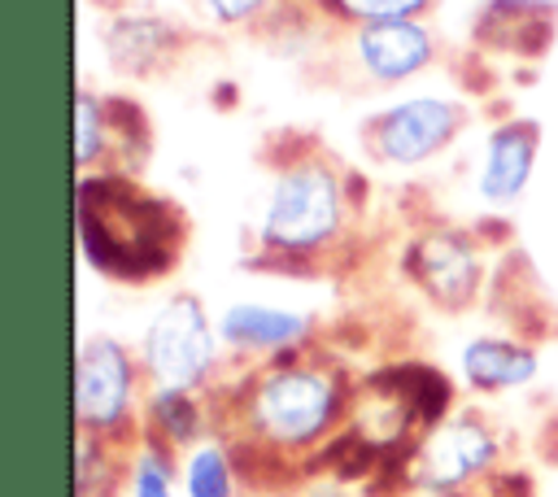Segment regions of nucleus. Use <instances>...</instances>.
Masks as SVG:
<instances>
[{
  "label": "nucleus",
  "mask_w": 558,
  "mask_h": 497,
  "mask_svg": "<svg viewBox=\"0 0 558 497\" xmlns=\"http://www.w3.org/2000/svg\"><path fill=\"white\" fill-rule=\"evenodd\" d=\"M362 192V174L344 170L323 148H301L275 161L253 222L248 270L314 279L349 248L357 214L366 205Z\"/></svg>",
  "instance_id": "obj_1"
},
{
  "label": "nucleus",
  "mask_w": 558,
  "mask_h": 497,
  "mask_svg": "<svg viewBox=\"0 0 558 497\" xmlns=\"http://www.w3.org/2000/svg\"><path fill=\"white\" fill-rule=\"evenodd\" d=\"M353 375L323 353H292L253 366L235 379L227 414L235 423V453L270 466H296L344 432Z\"/></svg>",
  "instance_id": "obj_2"
},
{
  "label": "nucleus",
  "mask_w": 558,
  "mask_h": 497,
  "mask_svg": "<svg viewBox=\"0 0 558 497\" xmlns=\"http://www.w3.org/2000/svg\"><path fill=\"white\" fill-rule=\"evenodd\" d=\"M74 222L83 262L113 283L166 279L187 244L183 209L122 170L78 174Z\"/></svg>",
  "instance_id": "obj_3"
},
{
  "label": "nucleus",
  "mask_w": 558,
  "mask_h": 497,
  "mask_svg": "<svg viewBox=\"0 0 558 497\" xmlns=\"http://www.w3.org/2000/svg\"><path fill=\"white\" fill-rule=\"evenodd\" d=\"M144 397H148V379L131 344L105 331L78 340L70 371L74 432L100 436L109 445H126L144 419Z\"/></svg>",
  "instance_id": "obj_4"
},
{
  "label": "nucleus",
  "mask_w": 558,
  "mask_h": 497,
  "mask_svg": "<svg viewBox=\"0 0 558 497\" xmlns=\"http://www.w3.org/2000/svg\"><path fill=\"white\" fill-rule=\"evenodd\" d=\"M140 366L148 388H179L205 392L222 366V336L218 318H209L196 292H170L144 323L140 336Z\"/></svg>",
  "instance_id": "obj_5"
},
{
  "label": "nucleus",
  "mask_w": 558,
  "mask_h": 497,
  "mask_svg": "<svg viewBox=\"0 0 558 497\" xmlns=\"http://www.w3.org/2000/svg\"><path fill=\"white\" fill-rule=\"evenodd\" d=\"M401 275L427 305H436L445 314H462L484 296V288L493 279V257L475 227L427 222L405 235Z\"/></svg>",
  "instance_id": "obj_6"
},
{
  "label": "nucleus",
  "mask_w": 558,
  "mask_h": 497,
  "mask_svg": "<svg viewBox=\"0 0 558 497\" xmlns=\"http://www.w3.org/2000/svg\"><path fill=\"white\" fill-rule=\"evenodd\" d=\"M471 109L458 96L414 92L362 122V153L384 170H418L462 140Z\"/></svg>",
  "instance_id": "obj_7"
},
{
  "label": "nucleus",
  "mask_w": 558,
  "mask_h": 497,
  "mask_svg": "<svg viewBox=\"0 0 558 497\" xmlns=\"http://www.w3.org/2000/svg\"><path fill=\"white\" fill-rule=\"evenodd\" d=\"M501 462L497 427L475 410H453L410 445V493H471Z\"/></svg>",
  "instance_id": "obj_8"
},
{
  "label": "nucleus",
  "mask_w": 558,
  "mask_h": 497,
  "mask_svg": "<svg viewBox=\"0 0 558 497\" xmlns=\"http://www.w3.org/2000/svg\"><path fill=\"white\" fill-rule=\"evenodd\" d=\"M344 65L353 70L357 83L366 87H401L427 74L440 57V39L427 17H405V22H371L344 31L340 48Z\"/></svg>",
  "instance_id": "obj_9"
},
{
  "label": "nucleus",
  "mask_w": 558,
  "mask_h": 497,
  "mask_svg": "<svg viewBox=\"0 0 558 497\" xmlns=\"http://www.w3.org/2000/svg\"><path fill=\"white\" fill-rule=\"evenodd\" d=\"M218 336L231 357L248 362H279L292 353H310L318 340V318L296 310V305H275V301H231L218 314Z\"/></svg>",
  "instance_id": "obj_10"
},
{
  "label": "nucleus",
  "mask_w": 558,
  "mask_h": 497,
  "mask_svg": "<svg viewBox=\"0 0 558 497\" xmlns=\"http://www.w3.org/2000/svg\"><path fill=\"white\" fill-rule=\"evenodd\" d=\"M541 161V122L536 118H501L488 126L475 157V196L484 209H510L532 187Z\"/></svg>",
  "instance_id": "obj_11"
},
{
  "label": "nucleus",
  "mask_w": 558,
  "mask_h": 497,
  "mask_svg": "<svg viewBox=\"0 0 558 497\" xmlns=\"http://www.w3.org/2000/svg\"><path fill=\"white\" fill-rule=\"evenodd\" d=\"M344 427L357 440H366L375 453L410 449L423 436V427H418V419H414V410H410V401H405V392L397 384L392 362H384V366H375V371L353 379Z\"/></svg>",
  "instance_id": "obj_12"
},
{
  "label": "nucleus",
  "mask_w": 558,
  "mask_h": 497,
  "mask_svg": "<svg viewBox=\"0 0 558 497\" xmlns=\"http://www.w3.org/2000/svg\"><path fill=\"white\" fill-rule=\"evenodd\" d=\"M100 44L122 78H157L183 57L187 35L166 13H109Z\"/></svg>",
  "instance_id": "obj_13"
},
{
  "label": "nucleus",
  "mask_w": 558,
  "mask_h": 497,
  "mask_svg": "<svg viewBox=\"0 0 558 497\" xmlns=\"http://www.w3.org/2000/svg\"><path fill=\"white\" fill-rule=\"evenodd\" d=\"M558 9L549 0H484L471 26V39L480 52L514 57V61H541L554 44Z\"/></svg>",
  "instance_id": "obj_14"
},
{
  "label": "nucleus",
  "mask_w": 558,
  "mask_h": 497,
  "mask_svg": "<svg viewBox=\"0 0 558 497\" xmlns=\"http://www.w3.org/2000/svg\"><path fill=\"white\" fill-rule=\"evenodd\" d=\"M541 371V353L519 336H471L458 349V375L471 392H514Z\"/></svg>",
  "instance_id": "obj_15"
},
{
  "label": "nucleus",
  "mask_w": 558,
  "mask_h": 497,
  "mask_svg": "<svg viewBox=\"0 0 558 497\" xmlns=\"http://www.w3.org/2000/svg\"><path fill=\"white\" fill-rule=\"evenodd\" d=\"M144 436L183 453L196 440L209 436V405L201 392H179V388H148L144 397Z\"/></svg>",
  "instance_id": "obj_16"
},
{
  "label": "nucleus",
  "mask_w": 558,
  "mask_h": 497,
  "mask_svg": "<svg viewBox=\"0 0 558 497\" xmlns=\"http://www.w3.org/2000/svg\"><path fill=\"white\" fill-rule=\"evenodd\" d=\"M74 166L78 174L118 170V131L109 118V100L92 87L74 92Z\"/></svg>",
  "instance_id": "obj_17"
},
{
  "label": "nucleus",
  "mask_w": 558,
  "mask_h": 497,
  "mask_svg": "<svg viewBox=\"0 0 558 497\" xmlns=\"http://www.w3.org/2000/svg\"><path fill=\"white\" fill-rule=\"evenodd\" d=\"M183 497H235L240 493V458L227 436H205L179 458Z\"/></svg>",
  "instance_id": "obj_18"
},
{
  "label": "nucleus",
  "mask_w": 558,
  "mask_h": 497,
  "mask_svg": "<svg viewBox=\"0 0 558 497\" xmlns=\"http://www.w3.org/2000/svg\"><path fill=\"white\" fill-rule=\"evenodd\" d=\"M392 371H397V384H401V392H405V401H410V410H414V419H418L423 432L436 427V423H445L458 410L453 379L440 366L418 362V357H405V362H392Z\"/></svg>",
  "instance_id": "obj_19"
},
{
  "label": "nucleus",
  "mask_w": 558,
  "mask_h": 497,
  "mask_svg": "<svg viewBox=\"0 0 558 497\" xmlns=\"http://www.w3.org/2000/svg\"><path fill=\"white\" fill-rule=\"evenodd\" d=\"M126 493L131 497H179L183 480H179L174 449L140 436V445L131 449V462H126Z\"/></svg>",
  "instance_id": "obj_20"
},
{
  "label": "nucleus",
  "mask_w": 558,
  "mask_h": 497,
  "mask_svg": "<svg viewBox=\"0 0 558 497\" xmlns=\"http://www.w3.org/2000/svg\"><path fill=\"white\" fill-rule=\"evenodd\" d=\"M314 9L344 31L371 26V22H405V17H427L436 0H314Z\"/></svg>",
  "instance_id": "obj_21"
},
{
  "label": "nucleus",
  "mask_w": 558,
  "mask_h": 497,
  "mask_svg": "<svg viewBox=\"0 0 558 497\" xmlns=\"http://www.w3.org/2000/svg\"><path fill=\"white\" fill-rule=\"evenodd\" d=\"M109 100V118H113V131H118V170L122 174H135V166H144L148 148H153V126H148V109L131 96H113L105 92Z\"/></svg>",
  "instance_id": "obj_22"
},
{
  "label": "nucleus",
  "mask_w": 558,
  "mask_h": 497,
  "mask_svg": "<svg viewBox=\"0 0 558 497\" xmlns=\"http://www.w3.org/2000/svg\"><path fill=\"white\" fill-rule=\"evenodd\" d=\"M113 449L118 445H109L100 436H87V432L74 436V488H78V497H96L100 488L109 493V484L122 471Z\"/></svg>",
  "instance_id": "obj_23"
},
{
  "label": "nucleus",
  "mask_w": 558,
  "mask_h": 497,
  "mask_svg": "<svg viewBox=\"0 0 558 497\" xmlns=\"http://www.w3.org/2000/svg\"><path fill=\"white\" fill-rule=\"evenodd\" d=\"M192 4L214 31H253L283 9V0H192Z\"/></svg>",
  "instance_id": "obj_24"
},
{
  "label": "nucleus",
  "mask_w": 558,
  "mask_h": 497,
  "mask_svg": "<svg viewBox=\"0 0 558 497\" xmlns=\"http://www.w3.org/2000/svg\"><path fill=\"white\" fill-rule=\"evenodd\" d=\"M480 497H532V475L527 471H493L484 480Z\"/></svg>",
  "instance_id": "obj_25"
},
{
  "label": "nucleus",
  "mask_w": 558,
  "mask_h": 497,
  "mask_svg": "<svg viewBox=\"0 0 558 497\" xmlns=\"http://www.w3.org/2000/svg\"><path fill=\"white\" fill-rule=\"evenodd\" d=\"M100 4H109L113 13H161L170 0H100Z\"/></svg>",
  "instance_id": "obj_26"
},
{
  "label": "nucleus",
  "mask_w": 558,
  "mask_h": 497,
  "mask_svg": "<svg viewBox=\"0 0 558 497\" xmlns=\"http://www.w3.org/2000/svg\"><path fill=\"white\" fill-rule=\"evenodd\" d=\"M314 497H344L340 488H323V493H314Z\"/></svg>",
  "instance_id": "obj_27"
},
{
  "label": "nucleus",
  "mask_w": 558,
  "mask_h": 497,
  "mask_svg": "<svg viewBox=\"0 0 558 497\" xmlns=\"http://www.w3.org/2000/svg\"><path fill=\"white\" fill-rule=\"evenodd\" d=\"M423 497H471V493H423Z\"/></svg>",
  "instance_id": "obj_28"
}]
</instances>
